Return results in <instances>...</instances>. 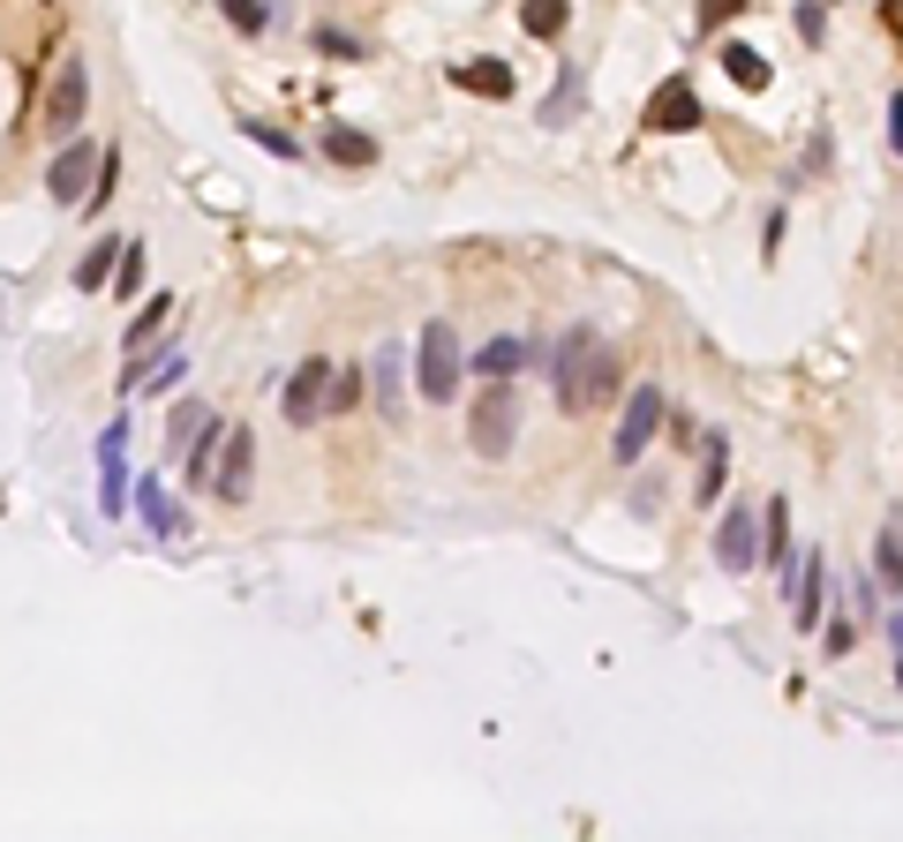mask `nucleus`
Here are the masks:
<instances>
[{"label": "nucleus", "mask_w": 903, "mask_h": 842, "mask_svg": "<svg viewBox=\"0 0 903 842\" xmlns=\"http://www.w3.org/2000/svg\"><path fill=\"white\" fill-rule=\"evenodd\" d=\"M84 188H90V143H68L53 159V173H45V196L53 204H84Z\"/></svg>", "instance_id": "obj_14"}, {"label": "nucleus", "mask_w": 903, "mask_h": 842, "mask_svg": "<svg viewBox=\"0 0 903 842\" xmlns=\"http://www.w3.org/2000/svg\"><path fill=\"white\" fill-rule=\"evenodd\" d=\"M881 580H889V594H903V549L881 542Z\"/></svg>", "instance_id": "obj_32"}, {"label": "nucleus", "mask_w": 903, "mask_h": 842, "mask_svg": "<svg viewBox=\"0 0 903 842\" xmlns=\"http://www.w3.org/2000/svg\"><path fill=\"white\" fill-rule=\"evenodd\" d=\"M218 15H226L234 31H249V39L264 31V0H218Z\"/></svg>", "instance_id": "obj_27"}, {"label": "nucleus", "mask_w": 903, "mask_h": 842, "mask_svg": "<svg viewBox=\"0 0 903 842\" xmlns=\"http://www.w3.org/2000/svg\"><path fill=\"white\" fill-rule=\"evenodd\" d=\"M798 31H806V39H828V8H820V0H806V8H798Z\"/></svg>", "instance_id": "obj_30"}, {"label": "nucleus", "mask_w": 903, "mask_h": 842, "mask_svg": "<svg viewBox=\"0 0 903 842\" xmlns=\"http://www.w3.org/2000/svg\"><path fill=\"white\" fill-rule=\"evenodd\" d=\"M452 90H474V98H513V68H505V61H460V68H452Z\"/></svg>", "instance_id": "obj_16"}, {"label": "nucleus", "mask_w": 903, "mask_h": 842, "mask_svg": "<svg viewBox=\"0 0 903 842\" xmlns=\"http://www.w3.org/2000/svg\"><path fill=\"white\" fill-rule=\"evenodd\" d=\"M218 444H226V421H204V429H196V444H189V482H196V489H212Z\"/></svg>", "instance_id": "obj_20"}, {"label": "nucleus", "mask_w": 903, "mask_h": 842, "mask_svg": "<svg viewBox=\"0 0 903 842\" xmlns=\"http://www.w3.org/2000/svg\"><path fill=\"white\" fill-rule=\"evenodd\" d=\"M136 511H143V527H151V535H189V519L173 511V497L159 489V474H143V482H136Z\"/></svg>", "instance_id": "obj_15"}, {"label": "nucleus", "mask_w": 903, "mask_h": 842, "mask_svg": "<svg viewBox=\"0 0 903 842\" xmlns=\"http://www.w3.org/2000/svg\"><path fill=\"white\" fill-rule=\"evenodd\" d=\"M610 399H617V346L595 332H572L558 346V407L580 421L595 407H610Z\"/></svg>", "instance_id": "obj_1"}, {"label": "nucleus", "mask_w": 903, "mask_h": 842, "mask_svg": "<svg viewBox=\"0 0 903 842\" xmlns=\"http://www.w3.org/2000/svg\"><path fill=\"white\" fill-rule=\"evenodd\" d=\"M738 8H745V0H700V8H692V23H700V31H716V23H731Z\"/></svg>", "instance_id": "obj_28"}, {"label": "nucleus", "mask_w": 903, "mask_h": 842, "mask_svg": "<svg viewBox=\"0 0 903 842\" xmlns=\"http://www.w3.org/2000/svg\"><path fill=\"white\" fill-rule=\"evenodd\" d=\"M467 436H474V452H482V460H505V452H513V436H519V391H513L505 377L474 399Z\"/></svg>", "instance_id": "obj_2"}, {"label": "nucleus", "mask_w": 903, "mask_h": 842, "mask_svg": "<svg viewBox=\"0 0 903 842\" xmlns=\"http://www.w3.org/2000/svg\"><path fill=\"white\" fill-rule=\"evenodd\" d=\"M723 68H731V84H738V90H768V84H775V68L761 61V45H745V39L723 45Z\"/></svg>", "instance_id": "obj_18"}, {"label": "nucleus", "mask_w": 903, "mask_h": 842, "mask_svg": "<svg viewBox=\"0 0 903 842\" xmlns=\"http://www.w3.org/2000/svg\"><path fill=\"white\" fill-rule=\"evenodd\" d=\"M369 377H377V414L385 421H399V391H407V346H377L369 354Z\"/></svg>", "instance_id": "obj_12"}, {"label": "nucleus", "mask_w": 903, "mask_h": 842, "mask_svg": "<svg viewBox=\"0 0 903 842\" xmlns=\"http://www.w3.org/2000/svg\"><path fill=\"white\" fill-rule=\"evenodd\" d=\"M723 482H731V460H723V436H708V466H700V489H692V497L708 505V497H716Z\"/></svg>", "instance_id": "obj_24"}, {"label": "nucleus", "mask_w": 903, "mask_h": 842, "mask_svg": "<svg viewBox=\"0 0 903 842\" xmlns=\"http://www.w3.org/2000/svg\"><path fill=\"white\" fill-rule=\"evenodd\" d=\"M166 316H173V294H151V309H143V316L129 324V354H143V346H151V332H159Z\"/></svg>", "instance_id": "obj_23"}, {"label": "nucleus", "mask_w": 903, "mask_h": 842, "mask_svg": "<svg viewBox=\"0 0 903 842\" xmlns=\"http://www.w3.org/2000/svg\"><path fill=\"white\" fill-rule=\"evenodd\" d=\"M181 369H189V354H166V361L151 369V391H173V384H181Z\"/></svg>", "instance_id": "obj_31"}, {"label": "nucleus", "mask_w": 903, "mask_h": 842, "mask_svg": "<svg viewBox=\"0 0 903 842\" xmlns=\"http://www.w3.org/2000/svg\"><path fill=\"white\" fill-rule=\"evenodd\" d=\"M114 287H121V294H136V287H143V249H121V271H114Z\"/></svg>", "instance_id": "obj_29"}, {"label": "nucleus", "mask_w": 903, "mask_h": 842, "mask_svg": "<svg viewBox=\"0 0 903 842\" xmlns=\"http://www.w3.org/2000/svg\"><path fill=\"white\" fill-rule=\"evenodd\" d=\"M700 121H708V106H700L692 76L655 84V98H647V128H655V136H686V128H700Z\"/></svg>", "instance_id": "obj_7"}, {"label": "nucleus", "mask_w": 903, "mask_h": 842, "mask_svg": "<svg viewBox=\"0 0 903 842\" xmlns=\"http://www.w3.org/2000/svg\"><path fill=\"white\" fill-rule=\"evenodd\" d=\"M415 369H422V399L452 407V391H460V338H452V324H430V332H422Z\"/></svg>", "instance_id": "obj_5"}, {"label": "nucleus", "mask_w": 903, "mask_h": 842, "mask_svg": "<svg viewBox=\"0 0 903 842\" xmlns=\"http://www.w3.org/2000/svg\"><path fill=\"white\" fill-rule=\"evenodd\" d=\"M249 482H257V436L226 421V444H218L212 489H218V497H226V505H241V497H249Z\"/></svg>", "instance_id": "obj_8"}, {"label": "nucleus", "mask_w": 903, "mask_h": 842, "mask_svg": "<svg viewBox=\"0 0 903 842\" xmlns=\"http://www.w3.org/2000/svg\"><path fill=\"white\" fill-rule=\"evenodd\" d=\"M241 136H249V143H264L271 159H294V136H287V128H271V121H257V114L241 121Z\"/></svg>", "instance_id": "obj_25"}, {"label": "nucleus", "mask_w": 903, "mask_h": 842, "mask_svg": "<svg viewBox=\"0 0 903 842\" xmlns=\"http://www.w3.org/2000/svg\"><path fill=\"white\" fill-rule=\"evenodd\" d=\"M332 361H324V354H309V361H301L294 377L279 384V414L294 421V429H316V421L332 414Z\"/></svg>", "instance_id": "obj_3"}, {"label": "nucleus", "mask_w": 903, "mask_h": 842, "mask_svg": "<svg viewBox=\"0 0 903 842\" xmlns=\"http://www.w3.org/2000/svg\"><path fill=\"white\" fill-rule=\"evenodd\" d=\"M761 557H768L775 572H791V564H798V535H791V505H783V497L761 505Z\"/></svg>", "instance_id": "obj_13"}, {"label": "nucleus", "mask_w": 903, "mask_h": 842, "mask_svg": "<svg viewBox=\"0 0 903 842\" xmlns=\"http://www.w3.org/2000/svg\"><path fill=\"white\" fill-rule=\"evenodd\" d=\"M663 414H670V407H663V391H655V384H633V407L617 414V444H610V452H617V466H633L647 444H655Z\"/></svg>", "instance_id": "obj_6"}, {"label": "nucleus", "mask_w": 903, "mask_h": 842, "mask_svg": "<svg viewBox=\"0 0 903 842\" xmlns=\"http://www.w3.org/2000/svg\"><path fill=\"white\" fill-rule=\"evenodd\" d=\"M324 159H332V166H377V136H362V128H324Z\"/></svg>", "instance_id": "obj_19"}, {"label": "nucleus", "mask_w": 903, "mask_h": 842, "mask_svg": "<svg viewBox=\"0 0 903 842\" xmlns=\"http://www.w3.org/2000/svg\"><path fill=\"white\" fill-rule=\"evenodd\" d=\"M121 444H129V421H106V436H98V511H106V519L129 505V466H121Z\"/></svg>", "instance_id": "obj_10"}, {"label": "nucleus", "mask_w": 903, "mask_h": 842, "mask_svg": "<svg viewBox=\"0 0 903 842\" xmlns=\"http://www.w3.org/2000/svg\"><path fill=\"white\" fill-rule=\"evenodd\" d=\"M820 639H828V655H851V647H859V632H851V625H828Z\"/></svg>", "instance_id": "obj_33"}, {"label": "nucleus", "mask_w": 903, "mask_h": 842, "mask_svg": "<svg viewBox=\"0 0 903 842\" xmlns=\"http://www.w3.org/2000/svg\"><path fill=\"white\" fill-rule=\"evenodd\" d=\"M753 557H761V519H753V505H731L723 527H716V564L723 572H753Z\"/></svg>", "instance_id": "obj_9"}, {"label": "nucleus", "mask_w": 903, "mask_h": 842, "mask_svg": "<svg viewBox=\"0 0 903 842\" xmlns=\"http://www.w3.org/2000/svg\"><path fill=\"white\" fill-rule=\"evenodd\" d=\"M354 399H362V377H340V384H332V414H340V407H354Z\"/></svg>", "instance_id": "obj_34"}, {"label": "nucleus", "mask_w": 903, "mask_h": 842, "mask_svg": "<svg viewBox=\"0 0 903 842\" xmlns=\"http://www.w3.org/2000/svg\"><path fill=\"white\" fill-rule=\"evenodd\" d=\"M474 369H482V377H519V369H527V338H490V346L474 354Z\"/></svg>", "instance_id": "obj_22"}, {"label": "nucleus", "mask_w": 903, "mask_h": 842, "mask_svg": "<svg viewBox=\"0 0 903 842\" xmlns=\"http://www.w3.org/2000/svg\"><path fill=\"white\" fill-rule=\"evenodd\" d=\"M309 45H316L324 61H362V45L346 39V31H332V23H316V31H309Z\"/></svg>", "instance_id": "obj_26"}, {"label": "nucleus", "mask_w": 903, "mask_h": 842, "mask_svg": "<svg viewBox=\"0 0 903 842\" xmlns=\"http://www.w3.org/2000/svg\"><path fill=\"white\" fill-rule=\"evenodd\" d=\"M820 609H828V564H820V549L791 572V625L798 632H814L820 625Z\"/></svg>", "instance_id": "obj_11"}, {"label": "nucleus", "mask_w": 903, "mask_h": 842, "mask_svg": "<svg viewBox=\"0 0 903 842\" xmlns=\"http://www.w3.org/2000/svg\"><path fill=\"white\" fill-rule=\"evenodd\" d=\"M90 114V76L76 53H61V68H53V90H45V136H61V143H76V128Z\"/></svg>", "instance_id": "obj_4"}, {"label": "nucleus", "mask_w": 903, "mask_h": 842, "mask_svg": "<svg viewBox=\"0 0 903 842\" xmlns=\"http://www.w3.org/2000/svg\"><path fill=\"white\" fill-rule=\"evenodd\" d=\"M114 271H121V234H98V241H90V256L76 263V294H98Z\"/></svg>", "instance_id": "obj_17"}, {"label": "nucleus", "mask_w": 903, "mask_h": 842, "mask_svg": "<svg viewBox=\"0 0 903 842\" xmlns=\"http://www.w3.org/2000/svg\"><path fill=\"white\" fill-rule=\"evenodd\" d=\"M565 15H572V0H519V31L527 39H558Z\"/></svg>", "instance_id": "obj_21"}]
</instances>
